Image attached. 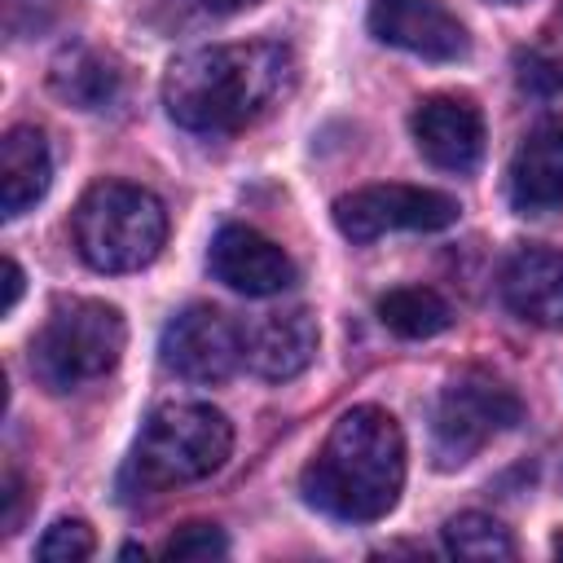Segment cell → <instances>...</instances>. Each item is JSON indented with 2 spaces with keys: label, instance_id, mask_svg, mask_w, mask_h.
I'll use <instances>...</instances> for the list:
<instances>
[{
  "label": "cell",
  "instance_id": "obj_1",
  "mask_svg": "<svg viewBox=\"0 0 563 563\" xmlns=\"http://www.w3.org/2000/svg\"><path fill=\"white\" fill-rule=\"evenodd\" d=\"M295 84V53L277 40L207 44L180 53L163 75L167 114L202 136H224L273 110Z\"/></svg>",
  "mask_w": 563,
  "mask_h": 563
},
{
  "label": "cell",
  "instance_id": "obj_2",
  "mask_svg": "<svg viewBox=\"0 0 563 563\" xmlns=\"http://www.w3.org/2000/svg\"><path fill=\"white\" fill-rule=\"evenodd\" d=\"M303 497L347 523L383 519L405 488V435L378 405H352L299 475Z\"/></svg>",
  "mask_w": 563,
  "mask_h": 563
},
{
  "label": "cell",
  "instance_id": "obj_3",
  "mask_svg": "<svg viewBox=\"0 0 563 563\" xmlns=\"http://www.w3.org/2000/svg\"><path fill=\"white\" fill-rule=\"evenodd\" d=\"M233 449V427L216 405L202 400H167L158 405L132 449L128 484L136 493H163L194 479H207L224 466Z\"/></svg>",
  "mask_w": 563,
  "mask_h": 563
},
{
  "label": "cell",
  "instance_id": "obj_4",
  "mask_svg": "<svg viewBox=\"0 0 563 563\" xmlns=\"http://www.w3.org/2000/svg\"><path fill=\"white\" fill-rule=\"evenodd\" d=\"M75 251L97 273H136L145 268L167 238V211L163 202L128 180H97L75 216H70Z\"/></svg>",
  "mask_w": 563,
  "mask_h": 563
},
{
  "label": "cell",
  "instance_id": "obj_5",
  "mask_svg": "<svg viewBox=\"0 0 563 563\" xmlns=\"http://www.w3.org/2000/svg\"><path fill=\"white\" fill-rule=\"evenodd\" d=\"M123 312L101 299H57L31 339V374L48 391H75L110 374L123 356Z\"/></svg>",
  "mask_w": 563,
  "mask_h": 563
},
{
  "label": "cell",
  "instance_id": "obj_6",
  "mask_svg": "<svg viewBox=\"0 0 563 563\" xmlns=\"http://www.w3.org/2000/svg\"><path fill=\"white\" fill-rule=\"evenodd\" d=\"M523 413L519 396L484 374V369H462L457 378L444 383L435 413H431V457L435 466H462L471 462L493 435H501L506 427H515Z\"/></svg>",
  "mask_w": 563,
  "mask_h": 563
},
{
  "label": "cell",
  "instance_id": "obj_7",
  "mask_svg": "<svg viewBox=\"0 0 563 563\" xmlns=\"http://www.w3.org/2000/svg\"><path fill=\"white\" fill-rule=\"evenodd\" d=\"M457 198L422 185H365L334 202V224L352 242H374L396 229L435 233L457 220Z\"/></svg>",
  "mask_w": 563,
  "mask_h": 563
},
{
  "label": "cell",
  "instance_id": "obj_8",
  "mask_svg": "<svg viewBox=\"0 0 563 563\" xmlns=\"http://www.w3.org/2000/svg\"><path fill=\"white\" fill-rule=\"evenodd\" d=\"M242 356H246L242 330L229 321V312L211 303L180 308L158 334V361L189 383H224Z\"/></svg>",
  "mask_w": 563,
  "mask_h": 563
},
{
  "label": "cell",
  "instance_id": "obj_9",
  "mask_svg": "<svg viewBox=\"0 0 563 563\" xmlns=\"http://www.w3.org/2000/svg\"><path fill=\"white\" fill-rule=\"evenodd\" d=\"M369 31L427 62H457L471 48L466 26L440 0H369Z\"/></svg>",
  "mask_w": 563,
  "mask_h": 563
},
{
  "label": "cell",
  "instance_id": "obj_10",
  "mask_svg": "<svg viewBox=\"0 0 563 563\" xmlns=\"http://www.w3.org/2000/svg\"><path fill=\"white\" fill-rule=\"evenodd\" d=\"M409 128H413L418 150L444 172L462 176V172H475L484 158V114L471 97L435 92V97L418 101Z\"/></svg>",
  "mask_w": 563,
  "mask_h": 563
},
{
  "label": "cell",
  "instance_id": "obj_11",
  "mask_svg": "<svg viewBox=\"0 0 563 563\" xmlns=\"http://www.w3.org/2000/svg\"><path fill=\"white\" fill-rule=\"evenodd\" d=\"M207 264H211L216 282H224L229 290L251 295V299L277 295V290H286L295 282L290 255L273 238H264L260 229H251V224H224L211 238Z\"/></svg>",
  "mask_w": 563,
  "mask_h": 563
},
{
  "label": "cell",
  "instance_id": "obj_12",
  "mask_svg": "<svg viewBox=\"0 0 563 563\" xmlns=\"http://www.w3.org/2000/svg\"><path fill=\"white\" fill-rule=\"evenodd\" d=\"M501 303L541 330H563V251L554 246H519L497 277Z\"/></svg>",
  "mask_w": 563,
  "mask_h": 563
},
{
  "label": "cell",
  "instance_id": "obj_13",
  "mask_svg": "<svg viewBox=\"0 0 563 563\" xmlns=\"http://www.w3.org/2000/svg\"><path fill=\"white\" fill-rule=\"evenodd\" d=\"M510 207L519 216L563 211V114L528 128L510 158Z\"/></svg>",
  "mask_w": 563,
  "mask_h": 563
},
{
  "label": "cell",
  "instance_id": "obj_14",
  "mask_svg": "<svg viewBox=\"0 0 563 563\" xmlns=\"http://www.w3.org/2000/svg\"><path fill=\"white\" fill-rule=\"evenodd\" d=\"M312 356H317V321L308 308L273 312L246 334V365L268 383H286L303 374Z\"/></svg>",
  "mask_w": 563,
  "mask_h": 563
},
{
  "label": "cell",
  "instance_id": "obj_15",
  "mask_svg": "<svg viewBox=\"0 0 563 563\" xmlns=\"http://www.w3.org/2000/svg\"><path fill=\"white\" fill-rule=\"evenodd\" d=\"M53 180V154L40 128L18 123L0 141V211L4 220H18L26 207L44 198Z\"/></svg>",
  "mask_w": 563,
  "mask_h": 563
},
{
  "label": "cell",
  "instance_id": "obj_16",
  "mask_svg": "<svg viewBox=\"0 0 563 563\" xmlns=\"http://www.w3.org/2000/svg\"><path fill=\"white\" fill-rule=\"evenodd\" d=\"M48 84L53 92L66 101V106H79V110H106L119 88H123V70L110 53L92 48V44H66L57 57H53V70H48Z\"/></svg>",
  "mask_w": 563,
  "mask_h": 563
},
{
  "label": "cell",
  "instance_id": "obj_17",
  "mask_svg": "<svg viewBox=\"0 0 563 563\" xmlns=\"http://www.w3.org/2000/svg\"><path fill=\"white\" fill-rule=\"evenodd\" d=\"M378 321L400 339H431L453 325V308L431 286H396L378 299Z\"/></svg>",
  "mask_w": 563,
  "mask_h": 563
},
{
  "label": "cell",
  "instance_id": "obj_18",
  "mask_svg": "<svg viewBox=\"0 0 563 563\" xmlns=\"http://www.w3.org/2000/svg\"><path fill=\"white\" fill-rule=\"evenodd\" d=\"M444 545L457 554V559H515V541L510 532L493 519V515H479V510H462L444 523Z\"/></svg>",
  "mask_w": 563,
  "mask_h": 563
},
{
  "label": "cell",
  "instance_id": "obj_19",
  "mask_svg": "<svg viewBox=\"0 0 563 563\" xmlns=\"http://www.w3.org/2000/svg\"><path fill=\"white\" fill-rule=\"evenodd\" d=\"M92 550H97V537L84 519H57V523L44 528V537L35 545V559H44V563H84Z\"/></svg>",
  "mask_w": 563,
  "mask_h": 563
},
{
  "label": "cell",
  "instance_id": "obj_20",
  "mask_svg": "<svg viewBox=\"0 0 563 563\" xmlns=\"http://www.w3.org/2000/svg\"><path fill=\"white\" fill-rule=\"evenodd\" d=\"M224 554H229V537L216 523H202V519L180 523L163 541V559H176V563H185V559H224Z\"/></svg>",
  "mask_w": 563,
  "mask_h": 563
},
{
  "label": "cell",
  "instance_id": "obj_21",
  "mask_svg": "<svg viewBox=\"0 0 563 563\" xmlns=\"http://www.w3.org/2000/svg\"><path fill=\"white\" fill-rule=\"evenodd\" d=\"M519 84L532 88V92H541V88H559L563 75H559L554 62H541L537 53H523V57H519Z\"/></svg>",
  "mask_w": 563,
  "mask_h": 563
},
{
  "label": "cell",
  "instance_id": "obj_22",
  "mask_svg": "<svg viewBox=\"0 0 563 563\" xmlns=\"http://www.w3.org/2000/svg\"><path fill=\"white\" fill-rule=\"evenodd\" d=\"M0 501H4L0 528H4V532H13V528H18V519H22V479H18V471H4V493H0Z\"/></svg>",
  "mask_w": 563,
  "mask_h": 563
},
{
  "label": "cell",
  "instance_id": "obj_23",
  "mask_svg": "<svg viewBox=\"0 0 563 563\" xmlns=\"http://www.w3.org/2000/svg\"><path fill=\"white\" fill-rule=\"evenodd\" d=\"M22 268H18V260H4V303H0V312H13L18 308V299H22Z\"/></svg>",
  "mask_w": 563,
  "mask_h": 563
},
{
  "label": "cell",
  "instance_id": "obj_24",
  "mask_svg": "<svg viewBox=\"0 0 563 563\" xmlns=\"http://www.w3.org/2000/svg\"><path fill=\"white\" fill-rule=\"evenodd\" d=\"M194 9H202V13H216V18H224V13H238V9H251V4H260V0H189Z\"/></svg>",
  "mask_w": 563,
  "mask_h": 563
},
{
  "label": "cell",
  "instance_id": "obj_25",
  "mask_svg": "<svg viewBox=\"0 0 563 563\" xmlns=\"http://www.w3.org/2000/svg\"><path fill=\"white\" fill-rule=\"evenodd\" d=\"M119 554H123V559H145V550H141V545H123Z\"/></svg>",
  "mask_w": 563,
  "mask_h": 563
},
{
  "label": "cell",
  "instance_id": "obj_26",
  "mask_svg": "<svg viewBox=\"0 0 563 563\" xmlns=\"http://www.w3.org/2000/svg\"><path fill=\"white\" fill-rule=\"evenodd\" d=\"M554 554H559V559H563V532H559V537H554Z\"/></svg>",
  "mask_w": 563,
  "mask_h": 563
},
{
  "label": "cell",
  "instance_id": "obj_27",
  "mask_svg": "<svg viewBox=\"0 0 563 563\" xmlns=\"http://www.w3.org/2000/svg\"><path fill=\"white\" fill-rule=\"evenodd\" d=\"M493 4H523V0H493Z\"/></svg>",
  "mask_w": 563,
  "mask_h": 563
}]
</instances>
